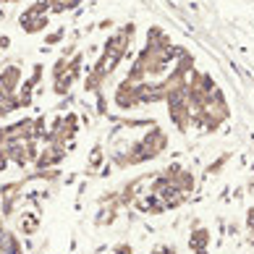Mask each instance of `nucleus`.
<instances>
[{"mask_svg": "<svg viewBox=\"0 0 254 254\" xmlns=\"http://www.w3.org/2000/svg\"><path fill=\"white\" fill-rule=\"evenodd\" d=\"M165 149H168V134L160 126H152L142 139H136L134 144L113 152L110 163L116 168H134V165H142V163H149V160L160 157Z\"/></svg>", "mask_w": 254, "mask_h": 254, "instance_id": "1", "label": "nucleus"}, {"mask_svg": "<svg viewBox=\"0 0 254 254\" xmlns=\"http://www.w3.org/2000/svg\"><path fill=\"white\" fill-rule=\"evenodd\" d=\"M134 34H136V26L134 24L118 26V29L113 32L105 42H102L100 58L95 61V65H89V68L113 76V71L124 63V58H128V50H131V45H134Z\"/></svg>", "mask_w": 254, "mask_h": 254, "instance_id": "2", "label": "nucleus"}, {"mask_svg": "<svg viewBox=\"0 0 254 254\" xmlns=\"http://www.w3.org/2000/svg\"><path fill=\"white\" fill-rule=\"evenodd\" d=\"M113 105H116L118 110H136L142 108V84L136 81H128L124 79L121 84H116V89H113Z\"/></svg>", "mask_w": 254, "mask_h": 254, "instance_id": "3", "label": "nucleus"}, {"mask_svg": "<svg viewBox=\"0 0 254 254\" xmlns=\"http://www.w3.org/2000/svg\"><path fill=\"white\" fill-rule=\"evenodd\" d=\"M21 84H24V71L18 63H11L5 68H0V102L16 97Z\"/></svg>", "mask_w": 254, "mask_h": 254, "instance_id": "4", "label": "nucleus"}, {"mask_svg": "<svg viewBox=\"0 0 254 254\" xmlns=\"http://www.w3.org/2000/svg\"><path fill=\"white\" fill-rule=\"evenodd\" d=\"M42 79H45V65H42V63H34V65H32V71H29V76L24 79L21 89H18V97H21V108H24V110H26V108H32L34 92H37V87L42 84Z\"/></svg>", "mask_w": 254, "mask_h": 254, "instance_id": "5", "label": "nucleus"}, {"mask_svg": "<svg viewBox=\"0 0 254 254\" xmlns=\"http://www.w3.org/2000/svg\"><path fill=\"white\" fill-rule=\"evenodd\" d=\"M65 157H68V147H61V144H42L40 157H37V163H34V171L58 168Z\"/></svg>", "mask_w": 254, "mask_h": 254, "instance_id": "6", "label": "nucleus"}, {"mask_svg": "<svg viewBox=\"0 0 254 254\" xmlns=\"http://www.w3.org/2000/svg\"><path fill=\"white\" fill-rule=\"evenodd\" d=\"M110 81L108 73H100L95 68H89L87 73H84V79H81V87L87 95H100V92H105V84Z\"/></svg>", "mask_w": 254, "mask_h": 254, "instance_id": "7", "label": "nucleus"}, {"mask_svg": "<svg viewBox=\"0 0 254 254\" xmlns=\"http://www.w3.org/2000/svg\"><path fill=\"white\" fill-rule=\"evenodd\" d=\"M50 26V16H40V18H18V29H21L24 34H42L48 32Z\"/></svg>", "mask_w": 254, "mask_h": 254, "instance_id": "8", "label": "nucleus"}, {"mask_svg": "<svg viewBox=\"0 0 254 254\" xmlns=\"http://www.w3.org/2000/svg\"><path fill=\"white\" fill-rule=\"evenodd\" d=\"M40 231V212H21L18 218V233L21 236H34Z\"/></svg>", "mask_w": 254, "mask_h": 254, "instance_id": "9", "label": "nucleus"}, {"mask_svg": "<svg viewBox=\"0 0 254 254\" xmlns=\"http://www.w3.org/2000/svg\"><path fill=\"white\" fill-rule=\"evenodd\" d=\"M3 254H26V247H24V241L16 231L5 228V233H3Z\"/></svg>", "mask_w": 254, "mask_h": 254, "instance_id": "10", "label": "nucleus"}, {"mask_svg": "<svg viewBox=\"0 0 254 254\" xmlns=\"http://www.w3.org/2000/svg\"><path fill=\"white\" fill-rule=\"evenodd\" d=\"M24 186H26L24 178L0 184V199H24Z\"/></svg>", "mask_w": 254, "mask_h": 254, "instance_id": "11", "label": "nucleus"}, {"mask_svg": "<svg viewBox=\"0 0 254 254\" xmlns=\"http://www.w3.org/2000/svg\"><path fill=\"white\" fill-rule=\"evenodd\" d=\"M210 241H212V233L207 228H194L191 236H189V249L196 254V252H202V249L210 247Z\"/></svg>", "mask_w": 254, "mask_h": 254, "instance_id": "12", "label": "nucleus"}, {"mask_svg": "<svg viewBox=\"0 0 254 254\" xmlns=\"http://www.w3.org/2000/svg\"><path fill=\"white\" fill-rule=\"evenodd\" d=\"M40 16H50V3H45V0H32L18 13V18H40Z\"/></svg>", "mask_w": 254, "mask_h": 254, "instance_id": "13", "label": "nucleus"}, {"mask_svg": "<svg viewBox=\"0 0 254 254\" xmlns=\"http://www.w3.org/2000/svg\"><path fill=\"white\" fill-rule=\"evenodd\" d=\"M73 81L71 79V73H63V76H58V79H53V95H58V97H68L71 95V87H73Z\"/></svg>", "mask_w": 254, "mask_h": 254, "instance_id": "14", "label": "nucleus"}, {"mask_svg": "<svg viewBox=\"0 0 254 254\" xmlns=\"http://www.w3.org/2000/svg\"><path fill=\"white\" fill-rule=\"evenodd\" d=\"M102 163H105V149H102V144H95L89 152V160H87V168L89 171H100Z\"/></svg>", "mask_w": 254, "mask_h": 254, "instance_id": "15", "label": "nucleus"}, {"mask_svg": "<svg viewBox=\"0 0 254 254\" xmlns=\"http://www.w3.org/2000/svg\"><path fill=\"white\" fill-rule=\"evenodd\" d=\"M18 110H24L21 108V97H11V100H5V102H0V121L3 118H8L11 113H18Z\"/></svg>", "mask_w": 254, "mask_h": 254, "instance_id": "16", "label": "nucleus"}, {"mask_svg": "<svg viewBox=\"0 0 254 254\" xmlns=\"http://www.w3.org/2000/svg\"><path fill=\"white\" fill-rule=\"evenodd\" d=\"M68 65H71V58H63V55H58V58H55V63L50 65V79H58V76H63V73H68Z\"/></svg>", "mask_w": 254, "mask_h": 254, "instance_id": "17", "label": "nucleus"}, {"mask_svg": "<svg viewBox=\"0 0 254 254\" xmlns=\"http://www.w3.org/2000/svg\"><path fill=\"white\" fill-rule=\"evenodd\" d=\"M48 116H34V139L42 144V139L48 136Z\"/></svg>", "mask_w": 254, "mask_h": 254, "instance_id": "18", "label": "nucleus"}, {"mask_svg": "<svg viewBox=\"0 0 254 254\" xmlns=\"http://www.w3.org/2000/svg\"><path fill=\"white\" fill-rule=\"evenodd\" d=\"M65 40V26H58V29L48 32V37H45V48H55V45H61Z\"/></svg>", "mask_w": 254, "mask_h": 254, "instance_id": "19", "label": "nucleus"}, {"mask_svg": "<svg viewBox=\"0 0 254 254\" xmlns=\"http://www.w3.org/2000/svg\"><path fill=\"white\" fill-rule=\"evenodd\" d=\"M228 160H231V155H220L218 160H212V163L207 165V173H210V176H215V173H220V171H223V165L228 163Z\"/></svg>", "mask_w": 254, "mask_h": 254, "instance_id": "20", "label": "nucleus"}, {"mask_svg": "<svg viewBox=\"0 0 254 254\" xmlns=\"http://www.w3.org/2000/svg\"><path fill=\"white\" fill-rule=\"evenodd\" d=\"M95 100H97V113L100 116H108V95L100 92V95H95Z\"/></svg>", "mask_w": 254, "mask_h": 254, "instance_id": "21", "label": "nucleus"}, {"mask_svg": "<svg viewBox=\"0 0 254 254\" xmlns=\"http://www.w3.org/2000/svg\"><path fill=\"white\" fill-rule=\"evenodd\" d=\"M110 254H134V247H131V244H116V247L110 249Z\"/></svg>", "mask_w": 254, "mask_h": 254, "instance_id": "22", "label": "nucleus"}, {"mask_svg": "<svg viewBox=\"0 0 254 254\" xmlns=\"http://www.w3.org/2000/svg\"><path fill=\"white\" fill-rule=\"evenodd\" d=\"M8 168H11V157H8L5 149H0V173H5Z\"/></svg>", "mask_w": 254, "mask_h": 254, "instance_id": "23", "label": "nucleus"}, {"mask_svg": "<svg viewBox=\"0 0 254 254\" xmlns=\"http://www.w3.org/2000/svg\"><path fill=\"white\" fill-rule=\"evenodd\" d=\"M149 254H176V249H173V247H168V244H163V247H155Z\"/></svg>", "mask_w": 254, "mask_h": 254, "instance_id": "24", "label": "nucleus"}, {"mask_svg": "<svg viewBox=\"0 0 254 254\" xmlns=\"http://www.w3.org/2000/svg\"><path fill=\"white\" fill-rule=\"evenodd\" d=\"M247 228H249V233H254V207L247 210Z\"/></svg>", "mask_w": 254, "mask_h": 254, "instance_id": "25", "label": "nucleus"}, {"mask_svg": "<svg viewBox=\"0 0 254 254\" xmlns=\"http://www.w3.org/2000/svg\"><path fill=\"white\" fill-rule=\"evenodd\" d=\"M71 102H73V97L68 95V97H63L61 102H58V113H65V110H68V105H71Z\"/></svg>", "mask_w": 254, "mask_h": 254, "instance_id": "26", "label": "nucleus"}, {"mask_svg": "<svg viewBox=\"0 0 254 254\" xmlns=\"http://www.w3.org/2000/svg\"><path fill=\"white\" fill-rule=\"evenodd\" d=\"M8 48H11V37H8V34H0V53H5Z\"/></svg>", "mask_w": 254, "mask_h": 254, "instance_id": "27", "label": "nucleus"}, {"mask_svg": "<svg viewBox=\"0 0 254 254\" xmlns=\"http://www.w3.org/2000/svg\"><path fill=\"white\" fill-rule=\"evenodd\" d=\"M113 24H116L113 18H102V21H100L97 26H100V29H113Z\"/></svg>", "mask_w": 254, "mask_h": 254, "instance_id": "28", "label": "nucleus"}, {"mask_svg": "<svg viewBox=\"0 0 254 254\" xmlns=\"http://www.w3.org/2000/svg\"><path fill=\"white\" fill-rule=\"evenodd\" d=\"M0 231H5V218H3V212H0Z\"/></svg>", "mask_w": 254, "mask_h": 254, "instance_id": "29", "label": "nucleus"}, {"mask_svg": "<svg viewBox=\"0 0 254 254\" xmlns=\"http://www.w3.org/2000/svg\"><path fill=\"white\" fill-rule=\"evenodd\" d=\"M8 3H21V0H0V5H8Z\"/></svg>", "mask_w": 254, "mask_h": 254, "instance_id": "30", "label": "nucleus"}, {"mask_svg": "<svg viewBox=\"0 0 254 254\" xmlns=\"http://www.w3.org/2000/svg\"><path fill=\"white\" fill-rule=\"evenodd\" d=\"M249 244H252V247H254V233H249Z\"/></svg>", "mask_w": 254, "mask_h": 254, "instance_id": "31", "label": "nucleus"}, {"mask_svg": "<svg viewBox=\"0 0 254 254\" xmlns=\"http://www.w3.org/2000/svg\"><path fill=\"white\" fill-rule=\"evenodd\" d=\"M196 254H210V252H207V249H202V252H196Z\"/></svg>", "mask_w": 254, "mask_h": 254, "instance_id": "32", "label": "nucleus"}]
</instances>
